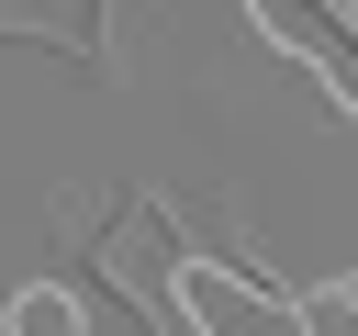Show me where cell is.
Returning a JSON list of instances; mask_svg holds the SVG:
<instances>
[{"instance_id": "3", "label": "cell", "mask_w": 358, "mask_h": 336, "mask_svg": "<svg viewBox=\"0 0 358 336\" xmlns=\"http://www.w3.org/2000/svg\"><path fill=\"white\" fill-rule=\"evenodd\" d=\"M291 336H358V280H313L291 302Z\"/></svg>"}, {"instance_id": "1", "label": "cell", "mask_w": 358, "mask_h": 336, "mask_svg": "<svg viewBox=\"0 0 358 336\" xmlns=\"http://www.w3.org/2000/svg\"><path fill=\"white\" fill-rule=\"evenodd\" d=\"M168 302L190 314V336H291V302L268 280H246L224 258H190V246H168Z\"/></svg>"}, {"instance_id": "2", "label": "cell", "mask_w": 358, "mask_h": 336, "mask_svg": "<svg viewBox=\"0 0 358 336\" xmlns=\"http://www.w3.org/2000/svg\"><path fill=\"white\" fill-rule=\"evenodd\" d=\"M0 336H90V291L22 280V291H0Z\"/></svg>"}]
</instances>
